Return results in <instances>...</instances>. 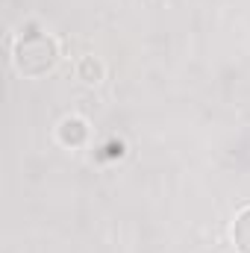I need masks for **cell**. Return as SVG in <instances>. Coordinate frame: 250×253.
I'll return each instance as SVG.
<instances>
[{"instance_id": "6da1fadb", "label": "cell", "mask_w": 250, "mask_h": 253, "mask_svg": "<svg viewBox=\"0 0 250 253\" xmlns=\"http://www.w3.org/2000/svg\"><path fill=\"white\" fill-rule=\"evenodd\" d=\"M56 42L44 33H27L15 44V68L24 77H42L56 65Z\"/></svg>"}, {"instance_id": "7a4b0ae2", "label": "cell", "mask_w": 250, "mask_h": 253, "mask_svg": "<svg viewBox=\"0 0 250 253\" xmlns=\"http://www.w3.org/2000/svg\"><path fill=\"white\" fill-rule=\"evenodd\" d=\"M233 245H236L239 253H250V206L236 215V224H233Z\"/></svg>"}, {"instance_id": "3957f363", "label": "cell", "mask_w": 250, "mask_h": 253, "mask_svg": "<svg viewBox=\"0 0 250 253\" xmlns=\"http://www.w3.org/2000/svg\"><path fill=\"white\" fill-rule=\"evenodd\" d=\"M85 135H88V129H85V124L80 118H68L59 126V138H62L65 144H71V147H80L85 141Z\"/></svg>"}, {"instance_id": "277c9868", "label": "cell", "mask_w": 250, "mask_h": 253, "mask_svg": "<svg viewBox=\"0 0 250 253\" xmlns=\"http://www.w3.org/2000/svg\"><path fill=\"white\" fill-rule=\"evenodd\" d=\"M80 71H83V77H85L88 83H94V80L100 77V68H97V65L91 62V59H85V62L80 65Z\"/></svg>"}]
</instances>
